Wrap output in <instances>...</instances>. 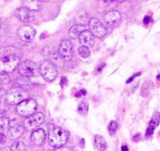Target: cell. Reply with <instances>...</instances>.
Segmentation results:
<instances>
[{"label":"cell","mask_w":160,"mask_h":151,"mask_svg":"<svg viewBox=\"0 0 160 151\" xmlns=\"http://www.w3.org/2000/svg\"><path fill=\"white\" fill-rule=\"evenodd\" d=\"M95 143L97 149L100 151H104L107 148V143H106V139L101 136H98V135L95 136Z\"/></svg>","instance_id":"ffe728a7"},{"label":"cell","mask_w":160,"mask_h":151,"mask_svg":"<svg viewBox=\"0 0 160 151\" xmlns=\"http://www.w3.org/2000/svg\"><path fill=\"white\" fill-rule=\"evenodd\" d=\"M1 151H11V150H10V148H8V147H6V148L2 149V150Z\"/></svg>","instance_id":"d590c367"},{"label":"cell","mask_w":160,"mask_h":151,"mask_svg":"<svg viewBox=\"0 0 160 151\" xmlns=\"http://www.w3.org/2000/svg\"><path fill=\"white\" fill-rule=\"evenodd\" d=\"M88 27L90 31L98 38H102L106 34V28L98 19L92 18L89 20Z\"/></svg>","instance_id":"9c48e42d"},{"label":"cell","mask_w":160,"mask_h":151,"mask_svg":"<svg viewBox=\"0 0 160 151\" xmlns=\"http://www.w3.org/2000/svg\"><path fill=\"white\" fill-rule=\"evenodd\" d=\"M120 18H121V15L120 12L117 10H112L105 15V21L109 25L114 24L118 20H120Z\"/></svg>","instance_id":"e0dca14e"},{"label":"cell","mask_w":160,"mask_h":151,"mask_svg":"<svg viewBox=\"0 0 160 151\" xmlns=\"http://www.w3.org/2000/svg\"><path fill=\"white\" fill-rule=\"evenodd\" d=\"M29 98V93L23 88L15 86L9 89L6 95V102L9 105H18Z\"/></svg>","instance_id":"7a4b0ae2"},{"label":"cell","mask_w":160,"mask_h":151,"mask_svg":"<svg viewBox=\"0 0 160 151\" xmlns=\"http://www.w3.org/2000/svg\"><path fill=\"white\" fill-rule=\"evenodd\" d=\"M45 138H46V133L45 130L42 128H37L31 133V140L34 145L42 146L45 142Z\"/></svg>","instance_id":"7c38bea8"},{"label":"cell","mask_w":160,"mask_h":151,"mask_svg":"<svg viewBox=\"0 0 160 151\" xmlns=\"http://www.w3.org/2000/svg\"><path fill=\"white\" fill-rule=\"evenodd\" d=\"M115 1H117V2H119V3H122V2L125 1V0H115Z\"/></svg>","instance_id":"f35d334b"},{"label":"cell","mask_w":160,"mask_h":151,"mask_svg":"<svg viewBox=\"0 0 160 151\" xmlns=\"http://www.w3.org/2000/svg\"><path fill=\"white\" fill-rule=\"evenodd\" d=\"M17 50L14 47H5L0 49V55L2 56H12V55H16Z\"/></svg>","instance_id":"44dd1931"},{"label":"cell","mask_w":160,"mask_h":151,"mask_svg":"<svg viewBox=\"0 0 160 151\" xmlns=\"http://www.w3.org/2000/svg\"><path fill=\"white\" fill-rule=\"evenodd\" d=\"M15 16L19 20L24 22V23L31 22L34 18V13H33L32 11L30 10L29 9H28L25 6H22V7L16 9Z\"/></svg>","instance_id":"8fae6325"},{"label":"cell","mask_w":160,"mask_h":151,"mask_svg":"<svg viewBox=\"0 0 160 151\" xmlns=\"http://www.w3.org/2000/svg\"><path fill=\"white\" fill-rule=\"evenodd\" d=\"M45 120V116L42 113H35L33 115L27 117L23 122V127L27 130H35L40 126Z\"/></svg>","instance_id":"52a82bcc"},{"label":"cell","mask_w":160,"mask_h":151,"mask_svg":"<svg viewBox=\"0 0 160 151\" xmlns=\"http://www.w3.org/2000/svg\"><path fill=\"white\" fill-rule=\"evenodd\" d=\"M79 41L83 46L90 47L92 46L95 42V35L88 30L83 31L79 36Z\"/></svg>","instance_id":"4fadbf2b"},{"label":"cell","mask_w":160,"mask_h":151,"mask_svg":"<svg viewBox=\"0 0 160 151\" xmlns=\"http://www.w3.org/2000/svg\"><path fill=\"white\" fill-rule=\"evenodd\" d=\"M150 20H151V18H150L149 17H148V16H146V17H145L143 20L144 23H145V24H148V23L150 22Z\"/></svg>","instance_id":"f1b7e54d"},{"label":"cell","mask_w":160,"mask_h":151,"mask_svg":"<svg viewBox=\"0 0 160 151\" xmlns=\"http://www.w3.org/2000/svg\"><path fill=\"white\" fill-rule=\"evenodd\" d=\"M78 54L81 58L86 59V58L89 57V56H90V50L88 47L82 45V46L78 49Z\"/></svg>","instance_id":"603a6c76"},{"label":"cell","mask_w":160,"mask_h":151,"mask_svg":"<svg viewBox=\"0 0 160 151\" xmlns=\"http://www.w3.org/2000/svg\"><path fill=\"white\" fill-rule=\"evenodd\" d=\"M41 2H44V3H47V2H54L56 0H40Z\"/></svg>","instance_id":"836d02e7"},{"label":"cell","mask_w":160,"mask_h":151,"mask_svg":"<svg viewBox=\"0 0 160 151\" xmlns=\"http://www.w3.org/2000/svg\"><path fill=\"white\" fill-rule=\"evenodd\" d=\"M37 109V102L33 99H27L16 107V111L22 117H28L35 114Z\"/></svg>","instance_id":"277c9868"},{"label":"cell","mask_w":160,"mask_h":151,"mask_svg":"<svg viewBox=\"0 0 160 151\" xmlns=\"http://www.w3.org/2000/svg\"><path fill=\"white\" fill-rule=\"evenodd\" d=\"M2 26V20L0 19V29H1Z\"/></svg>","instance_id":"74e56055"},{"label":"cell","mask_w":160,"mask_h":151,"mask_svg":"<svg viewBox=\"0 0 160 151\" xmlns=\"http://www.w3.org/2000/svg\"><path fill=\"white\" fill-rule=\"evenodd\" d=\"M6 142V136L4 133L0 134V144H5Z\"/></svg>","instance_id":"4316f807"},{"label":"cell","mask_w":160,"mask_h":151,"mask_svg":"<svg viewBox=\"0 0 160 151\" xmlns=\"http://www.w3.org/2000/svg\"><path fill=\"white\" fill-rule=\"evenodd\" d=\"M19 73L25 78L29 77H37L40 74L39 67L34 62L31 60H26L21 63L18 67Z\"/></svg>","instance_id":"8992f818"},{"label":"cell","mask_w":160,"mask_h":151,"mask_svg":"<svg viewBox=\"0 0 160 151\" xmlns=\"http://www.w3.org/2000/svg\"><path fill=\"white\" fill-rule=\"evenodd\" d=\"M20 58L17 55L0 58V75H4L13 72L20 66Z\"/></svg>","instance_id":"3957f363"},{"label":"cell","mask_w":160,"mask_h":151,"mask_svg":"<svg viewBox=\"0 0 160 151\" xmlns=\"http://www.w3.org/2000/svg\"><path fill=\"white\" fill-rule=\"evenodd\" d=\"M1 133H4V128L0 126V134H1Z\"/></svg>","instance_id":"e575fe53"},{"label":"cell","mask_w":160,"mask_h":151,"mask_svg":"<svg viewBox=\"0 0 160 151\" xmlns=\"http://www.w3.org/2000/svg\"><path fill=\"white\" fill-rule=\"evenodd\" d=\"M69 134L67 131L59 127H54L49 130L48 143L51 147L54 148L62 147L67 143Z\"/></svg>","instance_id":"6da1fadb"},{"label":"cell","mask_w":160,"mask_h":151,"mask_svg":"<svg viewBox=\"0 0 160 151\" xmlns=\"http://www.w3.org/2000/svg\"><path fill=\"white\" fill-rule=\"evenodd\" d=\"M2 89H3V86H2V85L1 83H0V92H1L2 91Z\"/></svg>","instance_id":"8d00e7d4"},{"label":"cell","mask_w":160,"mask_h":151,"mask_svg":"<svg viewBox=\"0 0 160 151\" xmlns=\"http://www.w3.org/2000/svg\"><path fill=\"white\" fill-rule=\"evenodd\" d=\"M54 151H70L68 148H64V147H60V148H57Z\"/></svg>","instance_id":"f546056e"},{"label":"cell","mask_w":160,"mask_h":151,"mask_svg":"<svg viewBox=\"0 0 160 151\" xmlns=\"http://www.w3.org/2000/svg\"><path fill=\"white\" fill-rule=\"evenodd\" d=\"M19 39L25 42H31L36 35V31L34 28L29 25H23L17 31Z\"/></svg>","instance_id":"ba28073f"},{"label":"cell","mask_w":160,"mask_h":151,"mask_svg":"<svg viewBox=\"0 0 160 151\" xmlns=\"http://www.w3.org/2000/svg\"><path fill=\"white\" fill-rule=\"evenodd\" d=\"M23 130H24V127L19 124L9 126V130H8V136L10 139H17L23 135Z\"/></svg>","instance_id":"5bb4252c"},{"label":"cell","mask_w":160,"mask_h":151,"mask_svg":"<svg viewBox=\"0 0 160 151\" xmlns=\"http://www.w3.org/2000/svg\"><path fill=\"white\" fill-rule=\"evenodd\" d=\"M23 6L32 12H37L42 9V5L40 0H23Z\"/></svg>","instance_id":"ac0fdd59"},{"label":"cell","mask_w":160,"mask_h":151,"mask_svg":"<svg viewBox=\"0 0 160 151\" xmlns=\"http://www.w3.org/2000/svg\"><path fill=\"white\" fill-rule=\"evenodd\" d=\"M121 151H128V148L127 146H123L121 147Z\"/></svg>","instance_id":"1f68e13d"},{"label":"cell","mask_w":160,"mask_h":151,"mask_svg":"<svg viewBox=\"0 0 160 151\" xmlns=\"http://www.w3.org/2000/svg\"><path fill=\"white\" fill-rule=\"evenodd\" d=\"M159 118H160L159 113L158 112L155 113L152 118L151 122H149V125H148V128H147L146 130V137H150V136L153 134L155 128L159 125Z\"/></svg>","instance_id":"9a60e30c"},{"label":"cell","mask_w":160,"mask_h":151,"mask_svg":"<svg viewBox=\"0 0 160 151\" xmlns=\"http://www.w3.org/2000/svg\"><path fill=\"white\" fill-rule=\"evenodd\" d=\"M86 30L85 26L81 24H75L70 28L68 31L69 37L71 39H76L79 38L80 34Z\"/></svg>","instance_id":"2e32d148"},{"label":"cell","mask_w":160,"mask_h":151,"mask_svg":"<svg viewBox=\"0 0 160 151\" xmlns=\"http://www.w3.org/2000/svg\"><path fill=\"white\" fill-rule=\"evenodd\" d=\"M49 56L50 61H51L56 67H62V66H63V59H62V56L59 55V53L53 52Z\"/></svg>","instance_id":"d6986e66"},{"label":"cell","mask_w":160,"mask_h":151,"mask_svg":"<svg viewBox=\"0 0 160 151\" xmlns=\"http://www.w3.org/2000/svg\"><path fill=\"white\" fill-rule=\"evenodd\" d=\"M9 119L7 118V117H0V126L2 127V128H5V127L9 125Z\"/></svg>","instance_id":"484cf974"},{"label":"cell","mask_w":160,"mask_h":151,"mask_svg":"<svg viewBox=\"0 0 160 151\" xmlns=\"http://www.w3.org/2000/svg\"><path fill=\"white\" fill-rule=\"evenodd\" d=\"M139 75H141V73H140V72H139V73H137V74H135V75H133V76L131 77V78H130L129 79H128V81H127V83H130V82H131V81H133V79H134V78H135V77H137V76H139Z\"/></svg>","instance_id":"83f0119b"},{"label":"cell","mask_w":160,"mask_h":151,"mask_svg":"<svg viewBox=\"0 0 160 151\" xmlns=\"http://www.w3.org/2000/svg\"><path fill=\"white\" fill-rule=\"evenodd\" d=\"M103 1H104L106 3H107V4H109V3H112L113 0H103Z\"/></svg>","instance_id":"d6a6232c"},{"label":"cell","mask_w":160,"mask_h":151,"mask_svg":"<svg viewBox=\"0 0 160 151\" xmlns=\"http://www.w3.org/2000/svg\"><path fill=\"white\" fill-rule=\"evenodd\" d=\"M66 82H67V78H66L65 77L61 78V85H62V86H64V84H65Z\"/></svg>","instance_id":"4dcf8cb0"},{"label":"cell","mask_w":160,"mask_h":151,"mask_svg":"<svg viewBox=\"0 0 160 151\" xmlns=\"http://www.w3.org/2000/svg\"><path fill=\"white\" fill-rule=\"evenodd\" d=\"M78 111L82 115H85V114H88V104L87 102L82 101L80 103L79 106H78Z\"/></svg>","instance_id":"cb8c5ba5"},{"label":"cell","mask_w":160,"mask_h":151,"mask_svg":"<svg viewBox=\"0 0 160 151\" xmlns=\"http://www.w3.org/2000/svg\"><path fill=\"white\" fill-rule=\"evenodd\" d=\"M59 53L64 60H70L73 56V45L70 41L64 39L61 42L59 48Z\"/></svg>","instance_id":"30bf717a"},{"label":"cell","mask_w":160,"mask_h":151,"mask_svg":"<svg viewBox=\"0 0 160 151\" xmlns=\"http://www.w3.org/2000/svg\"><path fill=\"white\" fill-rule=\"evenodd\" d=\"M11 151H25L26 150V147L24 143L20 141H15L12 143V144L10 147Z\"/></svg>","instance_id":"7402d4cb"},{"label":"cell","mask_w":160,"mask_h":151,"mask_svg":"<svg viewBox=\"0 0 160 151\" xmlns=\"http://www.w3.org/2000/svg\"><path fill=\"white\" fill-rule=\"evenodd\" d=\"M117 128H118V125H117V123L115 122V121H112L109 123V127H108V130H109V133L111 136H113L114 134L117 132Z\"/></svg>","instance_id":"d4e9b609"},{"label":"cell","mask_w":160,"mask_h":151,"mask_svg":"<svg viewBox=\"0 0 160 151\" xmlns=\"http://www.w3.org/2000/svg\"><path fill=\"white\" fill-rule=\"evenodd\" d=\"M39 71L47 81H52L58 75L56 67L50 60L43 61L39 67Z\"/></svg>","instance_id":"5b68a950"}]
</instances>
